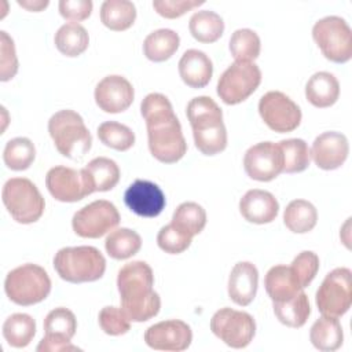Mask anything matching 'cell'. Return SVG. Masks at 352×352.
<instances>
[{
	"label": "cell",
	"instance_id": "cell-1",
	"mask_svg": "<svg viewBox=\"0 0 352 352\" xmlns=\"http://www.w3.org/2000/svg\"><path fill=\"white\" fill-rule=\"evenodd\" d=\"M140 113L146 121L151 155L164 164L182 160L187 151V143L169 99L162 94H148L140 103Z\"/></svg>",
	"mask_w": 352,
	"mask_h": 352
},
{
	"label": "cell",
	"instance_id": "cell-2",
	"mask_svg": "<svg viewBox=\"0 0 352 352\" xmlns=\"http://www.w3.org/2000/svg\"><path fill=\"white\" fill-rule=\"evenodd\" d=\"M154 286V274L146 261H132L121 267L117 287L121 308L131 322H146L158 315L161 298Z\"/></svg>",
	"mask_w": 352,
	"mask_h": 352
},
{
	"label": "cell",
	"instance_id": "cell-3",
	"mask_svg": "<svg viewBox=\"0 0 352 352\" xmlns=\"http://www.w3.org/2000/svg\"><path fill=\"white\" fill-rule=\"evenodd\" d=\"M187 118L192 128L195 147L205 155H216L227 147L223 111L209 96H197L187 103Z\"/></svg>",
	"mask_w": 352,
	"mask_h": 352
},
{
	"label": "cell",
	"instance_id": "cell-4",
	"mask_svg": "<svg viewBox=\"0 0 352 352\" xmlns=\"http://www.w3.org/2000/svg\"><path fill=\"white\" fill-rule=\"evenodd\" d=\"M54 268L66 282H95L103 276L106 260L94 246H67L55 253Z\"/></svg>",
	"mask_w": 352,
	"mask_h": 352
},
{
	"label": "cell",
	"instance_id": "cell-5",
	"mask_svg": "<svg viewBox=\"0 0 352 352\" xmlns=\"http://www.w3.org/2000/svg\"><path fill=\"white\" fill-rule=\"evenodd\" d=\"M56 150L66 158L81 160L92 146V136L82 117L74 110H59L48 121Z\"/></svg>",
	"mask_w": 352,
	"mask_h": 352
},
{
	"label": "cell",
	"instance_id": "cell-6",
	"mask_svg": "<svg viewBox=\"0 0 352 352\" xmlns=\"http://www.w3.org/2000/svg\"><path fill=\"white\" fill-rule=\"evenodd\" d=\"M4 292L12 302L29 307L48 297L51 279L43 267L32 263L22 264L7 274Z\"/></svg>",
	"mask_w": 352,
	"mask_h": 352
},
{
	"label": "cell",
	"instance_id": "cell-7",
	"mask_svg": "<svg viewBox=\"0 0 352 352\" xmlns=\"http://www.w3.org/2000/svg\"><path fill=\"white\" fill-rule=\"evenodd\" d=\"M1 199L11 217L21 224L37 221L45 208V201L36 184L26 177L8 179L1 191Z\"/></svg>",
	"mask_w": 352,
	"mask_h": 352
},
{
	"label": "cell",
	"instance_id": "cell-8",
	"mask_svg": "<svg viewBox=\"0 0 352 352\" xmlns=\"http://www.w3.org/2000/svg\"><path fill=\"white\" fill-rule=\"evenodd\" d=\"M312 37L326 59L345 63L352 56V30L341 16L330 15L319 19L312 28Z\"/></svg>",
	"mask_w": 352,
	"mask_h": 352
},
{
	"label": "cell",
	"instance_id": "cell-9",
	"mask_svg": "<svg viewBox=\"0 0 352 352\" xmlns=\"http://www.w3.org/2000/svg\"><path fill=\"white\" fill-rule=\"evenodd\" d=\"M315 302L324 316L340 318L346 314L352 304L351 270L340 267L330 271L316 292Z\"/></svg>",
	"mask_w": 352,
	"mask_h": 352
},
{
	"label": "cell",
	"instance_id": "cell-10",
	"mask_svg": "<svg viewBox=\"0 0 352 352\" xmlns=\"http://www.w3.org/2000/svg\"><path fill=\"white\" fill-rule=\"evenodd\" d=\"M261 70L253 62L235 60L217 81V95L226 104H238L246 100L260 85Z\"/></svg>",
	"mask_w": 352,
	"mask_h": 352
},
{
	"label": "cell",
	"instance_id": "cell-11",
	"mask_svg": "<svg viewBox=\"0 0 352 352\" xmlns=\"http://www.w3.org/2000/svg\"><path fill=\"white\" fill-rule=\"evenodd\" d=\"M212 333L226 345L241 349L248 346L256 334V322L245 311L224 307L214 312L210 319Z\"/></svg>",
	"mask_w": 352,
	"mask_h": 352
},
{
	"label": "cell",
	"instance_id": "cell-12",
	"mask_svg": "<svg viewBox=\"0 0 352 352\" xmlns=\"http://www.w3.org/2000/svg\"><path fill=\"white\" fill-rule=\"evenodd\" d=\"M120 213L114 204L106 199L94 201L78 209L73 219V231L81 238H100L120 224Z\"/></svg>",
	"mask_w": 352,
	"mask_h": 352
},
{
	"label": "cell",
	"instance_id": "cell-13",
	"mask_svg": "<svg viewBox=\"0 0 352 352\" xmlns=\"http://www.w3.org/2000/svg\"><path fill=\"white\" fill-rule=\"evenodd\" d=\"M258 113L265 125L279 133L297 129L301 122V110L287 95L270 91L260 98Z\"/></svg>",
	"mask_w": 352,
	"mask_h": 352
},
{
	"label": "cell",
	"instance_id": "cell-14",
	"mask_svg": "<svg viewBox=\"0 0 352 352\" xmlns=\"http://www.w3.org/2000/svg\"><path fill=\"white\" fill-rule=\"evenodd\" d=\"M243 168L253 180H274L283 169V157L279 146L272 142H261L249 147L243 157Z\"/></svg>",
	"mask_w": 352,
	"mask_h": 352
},
{
	"label": "cell",
	"instance_id": "cell-15",
	"mask_svg": "<svg viewBox=\"0 0 352 352\" xmlns=\"http://www.w3.org/2000/svg\"><path fill=\"white\" fill-rule=\"evenodd\" d=\"M192 341L191 327L179 319L162 320L150 326L144 333V342L155 351L180 352Z\"/></svg>",
	"mask_w": 352,
	"mask_h": 352
},
{
	"label": "cell",
	"instance_id": "cell-16",
	"mask_svg": "<svg viewBox=\"0 0 352 352\" xmlns=\"http://www.w3.org/2000/svg\"><path fill=\"white\" fill-rule=\"evenodd\" d=\"M45 186L50 194L60 202H77L89 195L82 172L69 166H54L47 172Z\"/></svg>",
	"mask_w": 352,
	"mask_h": 352
},
{
	"label": "cell",
	"instance_id": "cell-17",
	"mask_svg": "<svg viewBox=\"0 0 352 352\" xmlns=\"http://www.w3.org/2000/svg\"><path fill=\"white\" fill-rule=\"evenodd\" d=\"M94 96L100 110L114 114L125 111L132 104L135 91L125 77L111 74L98 82Z\"/></svg>",
	"mask_w": 352,
	"mask_h": 352
},
{
	"label": "cell",
	"instance_id": "cell-18",
	"mask_svg": "<svg viewBox=\"0 0 352 352\" xmlns=\"http://www.w3.org/2000/svg\"><path fill=\"white\" fill-rule=\"evenodd\" d=\"M124 202L138 216L155 217L164 210L166 199L155 183L138 179L125 190Z\"/></svg>",
	"mask_w": 352,
	"mask_h": 352
},
{
	"label": "cell",
	"instance_id": "cell-19",
	"mask_svg": "<svg viewBox=\"0 0 352 352\" xmlns=\"http://www.w3.org/2000/svg\"><path fill=\"white\" fill-rule=\"evenodd\" d=\"M309 154L318 168L333 170L346 161L349 143L346 136L341 132H323L314 140Z\"/></svg>",
	"mask_w": 352,
	"mask_h": 352
},
{
	"label": "cell",
	"instance_id": "cell-20",
	"mask_svg": "<svg viewBox=\"0 0 352 352\" xmlns=\"http://www.w3.org/2000/svg\"><path fill=\"white\" fill-rule=\"evenodd\" d=\"M239 212L249 223L267 224L278 216L279 204L270 191L253 188L241 198Z\"/></svg>",
	"mask_w": 352,
	"mask_h": 352
},
{
	"label": "cell",
	"instance_id": "cell-21",
	"mask_svg": "<svg viewBox=\"0 0 352 352\" xmlns=\"http://www.w3.org/2000/svg\"><path fill=\"white\" fill-rule=\"evenodd\" d=\"M258 271L250 261H239L231 270L228 278V296L241 307L249 305L257 293Z\"/></svg>",
	"mask_w": 352,
	"mask_h": 352
},
{
	"label": "cell",
	"instance_id": "cell-22",
	"mask_svg": "<svg viewBox=\"0 0 352 352\" xmlns=\"http://www.w3.org/2000/svg\"><path fill=\"white\" fill-rule=\"evenodd\" d=\"M179 74L190 88H204L213 74L212 60L199 50H187L179 60Z\"/></svg>",
	"mask_w": 352,
	"mask_h": 352
},
{
	"label": "cell",
	"instance_id": "cell-23",
	"mask_svg": "<svg viewBox=\"0 0 352 352\" xmlns=\"http://www.w3.org/2000/svg\"><path fill=\"white\" fill-rule=\"evenodd\" d=\"M81 172L89 194L95 191H109L116 187L120 180L118 165L107 157H96L91 160Z\"/></svg>",
	"mask_w": 352,
	"mask_h": 352
},
{
	"label": "cell",
	"instance_id": "cell-24",
	"mask_svg": "<svg viewBox=\"0 0 352 352\" xmlns=\"http://www.w3.org/2000/svg\"><path fill=\"white\" fill-rule=\"evenodd\" d=\"M340 96V82L329 72H318L305 84L307 100L319 109L333 106Z\"/></svg>",
	"mask_w": 352,
	"mask_h": 352
},
{
	"label": "cell",
	"instance_id": "cell-25",
	"mask_svg": "<svg viewBox=\"0 0 352 352\" xmlns=\"http://www.w3.org/2000/svg\"><path fill=\"white\" fill-rule=\"evenodd\" d=\"M265 292L272 301H285L302 290L292 267L274 265L268 270L264 279Z\"/></svg>",
	"mask_w": 352,
	"mask_h": 352
},
{
	"label": "cell",
	"instance_id": "cell-26",
	"mask_svg": "<svg viewBox=\"0 0 352 352\" xmlns=\"http://www.w3.org/2000/svg\"><path fill=\"white\" fill-rule=\"evenodd\" d=\"M309 340L312 345L322 352L337 351L344 341V333L341 323L337 318L324 316L316 319L309 331Z\"/></svg>",
	"mask_w": 352,
	"mask_h": 352
},
{
	"label": "cell",
	"instance_id": "cell-27",
	"mask_svg": "<svg viewBox=\"0 0 352 352\" xmlns=\"http://www.w3.org/2000/svg\"><path fill=\"white\" fill-rule=\"evenodd\" d=\"M272 308L276 319L282 324L293 329L304 326L311 314L308 296L302 290L289 300L274 301Z\"/></svg>",
	"mask_w": 352,
	"mask_h": 352
},
{
	"label": "cell",
	"instance_id": "cell-28",
	"mask_svg": "<svg viewBox=\"0 0 352 352\" xmlns=\"http://www.w3.org/2000/svg\"><path fill=\"white\" fill-rule=\"evenodd\" d=\"M180 37L172 29L151 32L143 41V52L151 62L168 60L179 48Z\"/></svg>",
	"mask_w": 352,
	"mask_h": 352
},
{
	"label": "cell",
	"instance_id": "cell-29",
	"mask_svg": "<svg viewBox=\"0 0 352 352\" xmlns=\"http://www.w3.org/2000/svg\"><path fill=\"white\" fill-rule=\"evenodd\" d=\"M136 19V7L128 0H106L100 6L102 23L114 32L129 29Z\"/></svg>",
	"mask_w": 352,
	"mask_h": 352
},
{
	"label": "cell",
	"instance_id": "cell-30",
	"mask_svg": "<svg viewBox=\"0 0 352 352\" xmlns=\"http://www.w3.org/2000/svg\"><path fill=\"white\" fill-rule=\"evenodd\" d=\"M318 221L316 208L305 199H293L283 212L285 226L296 234L309 232Z\"/></svg>",
	"mask_w": 352,
	"mask_h": 352
},
{
	"label": "cell",
	"instance_id": "cell-31",
	"mask_svg": "<svg viewBox=\"0 0 352 352\" xmlns=\"http://www.w3.org/2000/svg\"><path fill=\"white\" fill-rule=\"evenodd\" d=\"M191 36L199 43H214L224 32L223 18L214 11L201 10L192 14L188 22Z\"/></svg>",
	"mask_w": 352,
	"mask_h": 352
},
{
	"label": "cell",
	"instance_id": "cell-32",
	"mask_svg": "<svg viewBox=\"0 0 352 352\" xmlns=\"http://www.w3.org/2000/svg\"><path fill=\"white\" fill-rule=\"evenodd\" d=\"M54 40L58 51L69 58L81 55L89 44V36L85 28L74 22L62 25L55 33Z\"/></svg>",
	"mask_w": 352,
	"mask_h": 352
},
{
	"label": "cell",
	"instance_id": "cell-33",
	"mask_svg": "<svg viewBox=\"0 0 352 352\" xmlns=\"http://www.w3.org/2000/svg\"><path fill=\"white\" fill-rule=\"evenodd\" d=\"M34 334L36 320L28 314H12L3 323V337L10 346H28Z\"/></svg>",
	"mask_w": 352,
	"mask_h": 352
},
{
	"label": "cell",
	"instance_id": "cell-34",
	"mask_svg": "<svg viewBox=\"0 0 352 352\" xmlns=\"http://www.w3.org/2000/svg\"><path fill=\"white\" fill-rule=\"evenodd\" d=\"M104 248L111 258L125 260L135 256L140 250L142 238L133 230L118 228L107 235Z\"/></svg>",
	"mask_w": 352,
	"mask_h": 352
},
{
	"label": "cell",
	"instance_id": "cell-35",
	"mask_svg": "<svg viewBox=\"0 0 352 352\" xmlns=\"http://www.w3.org/2000/svg\"><path fill=\"white\" fill-rule=\"evenodd\" d=\"M170 223L187 235L194 236L205 228L206 212L197 202H183L173 212Z\"/></svg>",
	"mask_w": 352,
	"mask_h": 352
},
{
	"label": "cell",
	"instance_id": "cell-36",
	"mask_svg": "<svg viewBox=\"0 0 352 352\" xmlns=\"http://www.w3.org/2000/svg\"><path fill=\"white\" fill-rule=\"evenodd\" d=\"M36 158V147L28 138H14L6 143L3 161L12 170L28 169Z\"/></svg>",
	"mask_w": 352,
	"mask_h": 352
},
{
	"label": "cell",
	"instance_id": "cell-37",
	"mask_svg": "<svg viewBox=\"0 0 352 352\" xmlns=\"http://www.w3.org/2000/svg\"><path fill=\"white\" fill-rule=\"evenodd\" d=\"M282 157H283V169L285 173H298L308 168L311 154L308 144L302 139H286L278 143Z\"/></svg>",
	"mask_w": 352,
	"mask_h": 352
},
{
	"label": "cell",
	"instance_id": "cell-38",
	"mask_svg": "<svg viewBox=\"0 0 352 352\" xmlns=\"http://www.w3.org/2000/svg\"><path fill=\"white\" fill-rule=\"evenodd\" d=\"M228 48L235 60L253 62L260 55V37L252 29H238L232 33Z\"/></svg>",
	"mask_w": 352,
	"mask_h": 352
},
{
	"label": "cell",
	"instance_id": "cell-39",
	"mask_svg": "<svg viewBox=\"0 0 352 352\" xmlns=\"http://www.w3.org/2000/svg\"><path fill=\"white\" fill-rule=\"evenodd\" d=\"M77 330V319L74 314L63 307L50 311L44 319L45 336L70 341Z\"/></svg>",
	"mask_w": 352,
	"mask_h": 352
},
{
	"label": "cell",
	"instance_id": "cell-40",
	"mask_svg": "<svg viewBox=\"0 0 352 352\" xmlns=\"http://www.w3.org/2000/svg\"><path fill=\"white\" fill-rule=\"evenodd\" d=\"M99 140L117 151H126L135 143V133L132 129L117 121H104L98 126Z\"/></svg>",
	"mask_w": 352,
	"mask_h": 352
},
{
	"label": "cell",
	"instance_id": "cell-41",
	"mask_svg": "<svg viewBox=\"0 0 352 352\" xmlns=\"http://www.w3.org/2000/svg\"><path fill=\"white\" fill-rule=\"evenodd\" d=\"M191 239L192 236L180 231L172 223L164 226L157 235V243L160 249L169 254H179L187 250L191 245Z\"/></svg>",
	"mask_w": 352,
	"mask_h": 352
},
{
	"label": "cell",
	"instance_id": "cell-42",
	"mask_svg": "<svg viewBox=\"0 0 352 352\" xmlns=\"http://www.w3.org/2000/svg\"><path fill=\"white\" fill-rule=\"evenodd\" d=\"M99 326L109 336H121L131 329V319L122 308L107 305L99 312Z\"/></svg>",
	"mask_w": 352,
	"mask_h": 352
},
{
	"label": "cell",
	"instance_id": "cell-43",
	"mask_svg": "<svg viewBox=\"0 0 352 352\" xmlns=\"http://www.w3.org/2000/svg\"><path fill=\"white\" fill-rule=\"evenodd\" d=\"M290 267L300 286L304 289L314 280L319 271V257L311 250H304L294 257Z\"/></svg>",
	"mask_w": 352,
	"mask_h": 352
},
{
	"label": "cell",
	"instance_id": "cell-44",
	"mask_svg": "<svg viewBox=\"0 0 352 352\" xmlns=\"http://www.w3.org/2000/svg\"><path fill=\"white\" fill-rule=\"evenodd\" d=\"M18 72V58L12 38L7 32H0V80L8 81Z\"/></svg>",
	"mask_w": 352,
	"mask_h": 352
},
{
	"label": "cell",
	"instance_id": "cell-45",
	"mask_svg": "<svg viewBox=\"0 0 352 352\" xmlns=\"http://www.w3.org/2000/svg\"><path fill=\"white\" fill-rule=\"evenodd\" d=\"M202 0H155L153 1V8L164 18L175 19L186 12L191 11L195 7L202 6Z\"/></svg>",
	"mask_w": 352,
	"mask_h": 352
},
{
	"label": "cell",
	"instance_id": "cell-46",
	"mask_svg": "<svg viewBox=\"0 0 352 352\" xmlns=\"http://www.w3.org/2000/svg\"><path fill=\"white\" fill-rule=\"evenodd\" d=\"M59 14L74 23L87 19L92 12L91 0H60L58 3Z\"/></svg>",
	"mask_w": 352,
	"mask_h": 352
},
{
	"label": "cell",
	"instance_id": "cell-47",
	"mask_svg": "<svg viewBox=\"0 0 352 352\" xmlns=\"http://www.w3.org/2000/svg\"><path fill=\"white\" fill-rule=\"evenodd\" d=\"M36 349L38 352H63V351H77L78 348L73 345L70 341L51 337V336H44Z\"/></svg>",
	"mask_w": 352,
	"mask_h": 352
},
{
	"label": "cell",
	"instance_id": "cell-48",
	"mask_svg": "<svg viewBox=\"0 0 352 352\" xmlns=\"http://www.w3.org/2000/svg\"><path fill=\"white\" fill-rule=\"evenodd\" d=\"M18 4L29 11L38 12L48 6V0H18Z\"/></svg>",
	"mask_w": 352,
	"mask_h": 352
}]
</instances>
